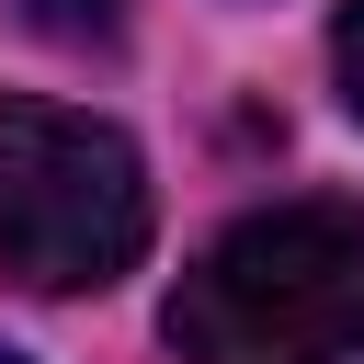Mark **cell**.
Here are the masks:
<instances>
[{"mask_svg": "<svg viewBox=\"0 0 364 364\" xmlns=\"http://www.w3.org/2000/svg\"><path fill=\"white\" fill-rule=\"evenodd\" d=\"M182 364H364V205H262L171 296Z\"/></svg>", "mask_w": 364, "mask_h": 364, "instance_id": "1", "label": "cell"}, {"mask_svg": "<svg viewBox=\"0 0 364 364\" xmlns=\"http://www.w3.org/2000/svg\"><path fill=\"white\" fill-rule=\"evenodd\" d=\"M148 250V159L80 102H0V273L34 296H102Z\"/></svg>", "mask_w": 364, "mask_h": 364, "instance_id": "2", "label": "cell"}, {"mask_svg": "<svg viewBox=\"0 0 364 364\" xmlns=\"http://www.w3.org/2000/svg\"><path fill=\"white\" fill-rule=\"evenodd\" d=\"M23 23L57 34V46H114L125 34V0H23Z\"/></svg>", "mask_w": 364, "mask_h": 364, "instance_id": "3", "label": "cell"}, {"mask_svg": "<svg viewBox=\"0 0 364 364\" xmlns=\"http://www.w3.org/2000/svg\"><path fill=\"white\" fill-rule=\"evenodd\" d=\"M330 68H341V102H353V125H364V0H341V23H330Z\"/></svg>", "mask_w": 364, "mask_h": 364, "instance_id": "4", "label": "cell"}, {"mask_svg": "<svg viewBox=\"0 0 364 364\" xmlns=\"http://www.w3.org/2000/svg\"><path fill=\"white\" fill-rule=\"evenodd\" d=\"M0 364H23V353H0Z\"/></svg>", "mask_w": 364, "mask_h": 364, "instance_id": "5", "label": "cell"}]
</instances>
